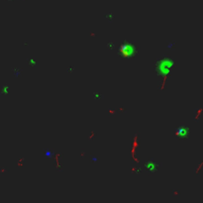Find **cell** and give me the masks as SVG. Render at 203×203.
<instances>
[]
</instances>
